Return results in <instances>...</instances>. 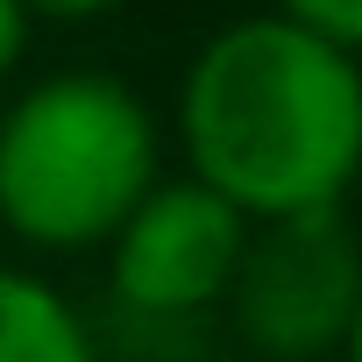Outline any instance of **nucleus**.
<instances>
[{
    "label": "nucleus",
    "instance_id": "20e7f679",
    "mask_svg": "<svg viewBox=\"0 0 362 362\" xmlns=\"http://www.w3.org/2000/svg\"><path fill=\"white\" fill-rule=\"evenodd\" d=\"M249 221L206 192L199 177H163V185L128 214V228L107 242V284L128 313L142 320H192L228 305L242 256H249Z\"/></svg>",
    "mask_w": 362,
    "mask_h": 362
},
{
    "label": "nucleus",
    "instance_id": "39448f33",
    "mask_svg": "<svg viewBox=\"0 0 362 362\" xmlns=\"http://www.w3.org/2000/svg\"><path fill=\"white\" fill-rule=\"evenodd\" d=\"M0 362H100L78 305L15 263H0Z\"/></svg>",
    "mask_w": 362,
    "mask_h": 362
},
{
    "label": "nucleus",
    "instance_id": "f257e3e1",
    "mask_svg": "<svg viewBox=\"0 0 362 362\" xmlns=\"http://www.w3.org/2000/svg\"><path fill=\"white\" fill-rule=\"evenodd\" d=\"M177 149L249 228L341 214L362 177V64L277 8L235 15L177 78Z\"/></svg>",
    "mask_w": 362,
    "mask_h": 362
},
{
    "label": "nucleus",
    "instance_id": "1a4fd4ad",
    "mask_svg": "<svg viewBox=\"0 0 362 362\" xmlns=\"http://www.w3.org/2000/svg\"><path fill=\"white\" fill-rule=\"evenodd\" d=\"M348 362H362V305H355V327H348V348H341Z\"/></svg>",
    "mask_w": 362,
    "mask_h": 362
},
{
    "label": "nucleus",
    "instance_id": "423d86ee",
    "mask_svg": "<svg viewBox=\"0 0 362 362\" xmlns=\"http://www.w3.org/2000/svg\"><path fill=\"white\" fill-rule=\"evenodd\" d=\"M277 15L313 29L320 43H334V50H348L362 64V0H277Z\"/></svg>",
    "mask_w": 362,
    "mask_h": 362
},
{
    "label": "nucleus",
    "instance_id": "6e6552de",
    "mask_svg": "<svg viewBox=\"0 0 362 362\" xmlns=\"http://www.w3.org/2000/svg\"><path fill=\"white\" fill-rule=\"evenodd\" d=\"M29 15H50V22H100V15H121L128 0H22Z\"/></svg>",
    "mask_w": 362,
    "mask_h": 362
},
{
    "label": "nucleus",
    "instance_id": "0eeeda50",
    "mask_svg": "<svg viewBox=\"0 0 362 362\" xmlns=\"http://www.w3.org/2000/svg\"><path fill=\"white\" fill-rule=\"evenodd\" d=\"M29 29H36V15L22 8V0H0V86L22 71V57H29Z\"/></svg>",
    "mask_w": 362,
    "mask_h": 362
},
{
    "label": "nucleus",
    "instance_id": "7ed1b4c3",
    "mask_svg": "<svg viewBox=\"0 0 362 362\" xmlns=\"http://www.w3.org/2000/svg\"><path fill=\"white\" fill-rule=\"evenodd\" d=\"M362 305V235L348 214H298L249 235L228 291L235 334L270 362H320L348 348Z\"/></svg>",
    "mask_w": 362,
    "mask_h": 362
},
{
    "label": "nucleus",
    "instance_id": "f03ea898",
    "mask_svg": "<svg viewBox=\"0 0 362 362\" xmlns=\"http://www.w3.org/2000/svg\"><path fill=\"white\" fill-rule=\"evenodd\" d=\"M156 185L163 128L121 71L64 64L0 107V228L22 249H107Z\"/></svg>",
    "mask_w": 362,
    "mask_h": 362
}]
</instances>
